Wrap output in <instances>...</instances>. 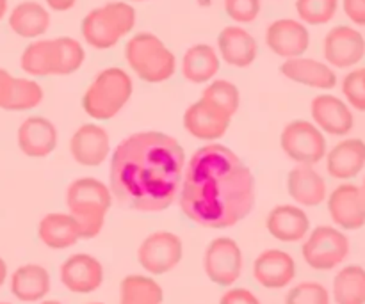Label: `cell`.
I'll use <instances>...</instances> for the list:
<instances>
[{"label":"cell","instance_id":"6da1fadb","mask_svg":"<svg viewBox=\"0 0 365 304\" xmlns=\"http://www.w3.org/2000/svg\"><path fill=\"white\" fill-rule=\"evenodd\" d=\"M178 203L184 216L198 226L232 228L255 206V177L237 153L209 142L185 164Z\"/></svg>","mask_w":365,"mask_h":304},{"label":"cell","instance_id":"7a4b0ae2","mask_svg":"<svg viewBox=\"0 0 365 304\" xmlns=\"http://www.w3.org/2000/svg\"><path fill=\"white\" fill-rule=\"evenodd\" d=\"M187 159L180 142L163 132H135L114 148L109 189L121 206L155 214L178 198Z\"/></svg>","mask_w":365,"mask_h":304},{"label":"cell","instance_id":"3957f363","mask_svg":"<svg viewBox=\"0 0 365 304\" xmlns=\"http://www.w3.org/2000/svg\"><path fill=\"white\" fill-rule=\"evenodd\" d=\"M110 205H113V194L109 185L98 178L82 177L68 185V214L77 221L82 239H95L96 235H100Z\"/></svg>","mask_w":365,"mask_h":304},{"label":"cell","instance_id":"277c9868","mask_svg":"<svg viewBox=\"0 0 365 304\" xmlns=\"http://www.w3.org/2000/svg\"><path fill=\"white\" fill-rule=\"evenodd\" d=\"M135 21L134 6L127 0H114L95 7L82 18L81 34L91 48L109 50L134 31Z\"/></svg>","mask_w":365,"mask_h":304},{"label":"cell","instance_id":"5b68a950","mask_svg":"<svg viewBox=\"0 0 365 304\" xmlns=\"http://www.w3.org/2000/svg\"><path fill=\"white\" fill-rule=\"evenodd\" d=\"M134 82L123 68L110 66L100 71L82 96V109L95 121L116 117L130 102Z\"/></svg>","mask_w":365,"mask_h":304},{"label":"cell","instance_id":"8992f818","mask_svg":"<svg viewBox=\"0 0 365 304\" xmlns=\"http://www.w3.org/2000/svg\"><path fill=\"white\" fill-rule=\"evenodd\" d=\"M125 61L128 68L148 84H163L177 71V57L159 36L138 32L125 45Z\"/></svg>","mask_w":365,"mask_h":304},{"label":"cell","instance_id":"52a82bcc","mask_svg":"<svg viewBox=\"0 0 365 304\" xmlns=\"http://www.w3.org/2000/svg\"><path fill=\"white\" fill-rule=\"evenodd\" d=\"M302 255L314 271H334L348 258L349 239L339 228L317 226L305 237Z\"/></svg>","mask_w":365,"mask_h":304},{"label":"cell","instance_id":"ba28073f","mask_svg":"<svg viewBox=\"0 0 365 304\" xmlns=\"http://www.w3.org/2000/svg\"><path fill=\"white\" fill-rule=\"evenodd\" d=\"M280 146L285 155L299 166H316L324 160L328 152L327 137L309 120H294L285 125Z\"/></svg>","mask_w":365,"mask_h":304},{"label":"cell","instance_id":"9c48e42d","mask_svg":"<svg viewBox=\"0 0 365 304\" xmlns=\"http://www.w3.org/2000/svg\"><path fill=\"white\" fill-rule=\"evenodd\" d=\"M184 258V244L171 231H153L138 248V262L152 276H163L173 271Z\"/></svg>","mask_w":365,"mask_h":304},{"label":"cell","instance_id":"30bf717a","mask_svg":"<svg viewBox=\"0 0 365 304\" xmlns=\"http://www.w3.org/2000/svg\"><path fill=\"white\" fill-rule=\"evenodd\" d=\"M242 251L230 237H217L207 246L203 255V269L207 278L220 287H232L242 274Z\"/></svg>","mask_w":365,"mask_h":304},{"label":"cell","instance_id":"8fae6325","mask_svg":"<svg viewBox=\"0 0 365 304\" xmlns=\"http://www.w3.org/2000/svg\"><path fill=\"white\" fill-rule=\"evenodd\" d=\"M324 63L334 70H351L365 57V38L351 25L330 28L323 39Z\"/></svg>","mask_w":365,"mask_h":304},{"label":"cell","instance_id":"7c38bea8","mask_svg":"<svg viewBox=\"0 0 365 304\" xmlns=\"http://www.w3.org/2000/svg\"><path fill=\"white\" fill-rule=\"evenodd\" d=\"M328 214L339 230L353 231L365 226V196L360 185L344 182L328 194Z\"/></svg>","mask_w":365,"mask_h":304},{"label":"cell","instance_id":"4fadbf2b","mask_svg":"<svg viewBox=\"0 0 365 304\" xmlns=\"http://www.w3.org/2000/svg\"><path fill=\"white\" fill-rule=\"evenodd\" d=\"M266 45L282 59L305 56L310 46L309 27L296 18H278L267 25Z\"/></svg>","mask_w":365,"mask_h":304},{"label":"cell","instance_id":"5bb4252c","mask_svg":"<svg viewBox=\"0 0 365 304\" xmlns=\"http://www.w3.org/2000/svg\"><path fill=\"white\" fill-rule=\"evenodd\" d=\"M310 116H312V123L323 134L334 135V137H346L355 127L351 107L342 98L328 95V93L317 95L310 102Z\"/></svg>","mask_w":365,"mask_h":304},{"label":"cell","instance_id":"9a60e30c","mask_svg":"<svg viewBox=\"0 0 365 304\" xmlns=\"http://www.w3.org/2000/svg\"><path fill=\"white\" fill-rule=\"evenodd\" d=\"M61 283L73 294H93L103 283V266L88 253L71 255L61 263Z\"/></svg>","mask_w":365,"mask_h":304},{"label":"cell","instance_id":"2e32d148","mask_svg":"<svg viewBox=\"0 0 365 304\" xmlns=\"http://www.w3.org/2000/svg\"><path fill=\"white\" fill-rule=\"evenodd\" d=\"M70 153L78 166H102L110 155L109 134L98 123L81 125L70 139Z\"/></svg>","mask_w":365,"mask_h":304},{"label":"cell","instance_id":"e0dca14e","mask_svg":"<svg viewBox=\"0 0 365 304\" xmlns=\"http://www.w3.org/2000/svg\"><path fill=\"white\" fill-rule=\"evenodd\" d=\"M59 132L56 125L45 116H29L16 130V145L25 157L45 159L56 152Z\"/></svg>","mask_w":365,"mask_h":304},{"label":"cell","instance_id":"ac0fdd59","mask_svg":"<svg viewBox=\"0 0 365 304\" xmlns=\"http://www.w3.org/2000/svg\"><path fill=\"white\" fill-rule=\"evenodd\" d=\"M296 278V262L287 251L266 249L253 262V280L267 290L289 287Z\"/></svg>","mask_w":365,"mask_h":304},{"label":"cell","instance_id":"d6986e66","mask_svg":"<svg viewBox=\"0 0 365 304\" xmlns=\"http://www.w3.org/2000/svg\"><path fill=\"white\" fill-rule=\"evenodd\" d=\"M217 53L232 68H250L259 57V43L242 25H228L217 34Z\"/></svg>","mask_w":365,"mask_h":304},{"label":"cell","instance_id":"ffe728a7","mask_svg":"<svg viewBox=\"0 0 365 304\" xmlns=\"http://www.w3.org/2000/svg\"><path fill=\"white\" fill-rule=\"evenodd\" d=\"M280 73L287 80L319 91H330L339 82L337 73L330 64L305 56L285 59L280 66Z\"/></svg>","mask_w":365,"mask_h":304},{"label":"cell","instance_id":"44dd1931","mask_svg":"<svg viewBox=\"0 0 365 304\" xmlns=\"http://www.w3.org/2000/svg\"><path fill=\"white\" fill-rule=\"evenodd\" d=\"M327 171L331 178L341 182L353 180L365 169V141L359 137H346L328 150Z\"/></svg>","mask_w":365,"mask_h":304},{"label":"cell","instance_id":"7402d4cb","mask_svg":"<svg viewBox=\"0 0 365 304\" xmlns=\"http://www.w3.org/2000/svg\"><path fill=\"white\" fill-rule=\"evenodd\" d=\"M230 121L227 116L217 112L216 109L203 102L191 103L184 112V128L191 137L205 142H214L227 134Z\"/></svg>","mask_w":365,"mask_h":304},{"label":"cell","instance_id":"603a6c76","mask_svg":"<svg viewBox=\"0 0 365 304\" xmlns=\"http://www.w3.org/2000/svg\"><path fill=\"white\" fill-rule=\"evenodd\" d=\"M266 228L269 235L285 244L305 241L310 231V219L298 205H278L267 214Z\"/></svg>","mask_w":365,"mask_h":304},{"label":"cell","instance_id":"cb8c5ba5","mask_svg":"<svg viewBox=\"0 0 365 304\" xmlns=\"http://www.w3.org/2000/svg\"><path fill=\"white\" fill-rule=\"evenodd\" d=\"M52 16L48 7L36 0H24L9 11L7 25L11 31L24 39H39L48 32Z\"/></svg>","mask_w":365,"mask_h":304},{"label":"cell","instance_id":"d4e9b609","mask_svg":"<svg viewBox=\"0 0 365 304\" xmlns=\"http://www.w3.org/2000/svg\"><path fill=\"white\" fill-rule=\"evenodd\" d=\"M50 288H52L50 273L38 263H25L11 274L9 290L21 303L43 301L48 295Z\"/></svg>","mask_w":365,"mask_h":304},{"label":"cell","instance_id":"484cf974","mask_svg":"<svg viewBox=\"0 0 365 304\" xmlns=\"http://www.w3.org/2000/svg\"><path fill=\"white\" fill-rule=\"evenodd\" d=\"M289 196L302 206H319L328 198L327 180L314 166H296L287 177Z\"/></svg>","mask_w":365,"mask_h":304},{"label":"cell","instance_id":"4316f807","mask_svg":"<svg viewBox=\"0 0 365 304\" xmlns=\"http://www.w3.org/2000/svg\"><path fill=\"white\" fill-rule=\"evenodd\" d=\"M221 59L214 46L196 43L182 57V77L191 84H209L220 73Z\"/></svg>","mask_w":365,"mask_h":304},{"label":"cell","instance_id":"83f0119b","mask_svg":"<svg viewBox=\"0 0 365 304\" xmlns=\"http://www.w3.org/2000/svg\"><path fill=\"white\" fill-rule=\"evenodd\" d=\"M38 237L50 249H68L82 239L77 221L64 212L46 214L38 224Z\"/></svg>","mask_w":365,"mask_h":304},{"label":"cell","instance_id":"f1b7e54d","mask_svg":"<svg viewBox=\"0 0 365 304\" xmlns=\"http://www.w3.org/2000/svg\"><path fill=\"white\" fill-rule=\"evenodd\" d=\"M20 68L32 78L53 75V39H32L20 56Z\"/></svg>","mask_w":365,"mask_h":304},{"label":"cell","instance_id":"f546056e","mask_svg":"<svg viewBox=\"0 0 365 304\" xmlns=\"http://www.w3.org/2000/svg\"><path fill=\"white\" fill-rule=\"evenodd\" d=\"M331 295L337 304H365V269L346 266L335 274Z\"/></svg>","mask_w":365,"mask_h":304},{"label":"cell","instance_id":"4dcf8cb0","mask_svg":"<svg viewBox=\"0 0 365 304\" xmlns=\"http://www.w3.org/2000/svg\"><path fill=\"white\" fill-rule=\"evenodd\" d=\"M164 292L152 276L130 274L120 283L118 304H163Z\"/></svg>","mask_w":365,"mask_h":304},{"label":"cell","instance_id":"1f68e13d","mask_svg":"<svg viewBox=\"0 0 365 304\" xmlns=\"http://www.w3.org/2000/svg\"><path fill=\"white\" fill-rule=\"evenodd\" d=\"M202 100L217 112L232 120L241 105V93L234 82L225 80V78H214L203 89Z\"/></svg>","mask_w":365,"mask_h":304},{"label":"cell","instance_id":"d6a6232c","mask_svg":"<svg viewBox=\"0 0 365 304\" xmlns=\"http://www.w3.org/2000/svg\"><path fill=\"white\" fill-rule=\"evenodd\" d=\"M86 61V50L78 39L70 36L53 38V75L66 77L82 68Z\"/></svg>","mask_w":365,"mask_h":304},{"label":"cell","instance_id":"836d02e7","mask_svg":"<svg viewBox=\"0 0 365 304\" xmlns=\"http://www.w3.org/2000/svg\"><path fill=\"white\" fill-rule=\"evenodd\" d=\"M45 98L41 84L32 77H14L13 91H11L9 102L4 110H13V112H25L41 105Z\"/></svg>","mask_w":365,"mask_h":304},{"label":"cell","instance_id":"e575fe53","mask_svg":"<svg viewBox=\"0 0 365 304\" xmlns=\"http://www.w3.org/2000/svg\"><path fill=\"white\" fill-rule=\"evenodd\" d=\"M339 9V0H296L298 20L305 25L330 23Z\"/></svg>","mask_w":365,"mask_h":304},{"label":"cell","instance_id":"d590c367","mask_svg":"<svg viewBox=\"0 0 365 304\" xmlns=\"http://www.w3.org/2000/svg\"><path fill=\"white\" fill-rule=\"evenodd\" d=\"M330 301L328 288L317 281H303L285 295V304H330Z\"/></svg>","mask_w":365,"mask_h":304},{"label":"cell","instance_id":"8d00e7d4","mask_svg":"<svg viewBox=\"0 0 365 304\" xmlns=\"http://www.w3.org/2000/svg\"><path fill=\"white\" fill-rule=\"evenodd\" d=\"M342 95L344 102L351 109L365 112V73L362 68H353L344 78H342Z\"/></svg>","mask_w":365,"mask_h":304},{"label":"cell","instance_id":"74e56055","mask_svg":"<svg viewBox=\"0 0 365 304\" xmlns=\"http://www.w3.org/2000/svg\"><path fill=\"white\" fill-rule=\"evenodd\" d=\"M223 7L235 25H248L259 18L262 0H223Z\"/></svg>","mask_w":365,"mask_h":304},{"label":"cell","instance_id":"f35d334b","mask_svg":"<svg viewBox=\"0 0 365 304\" xmlns=\"http://www.w3.org/2000/svg\"><path fill=\"white\" fill-rule=\"evenodd\" d=\"M220 304H260V301L248 288H230L221 295Z\"/></svg>","mask_w":365,"mask_h":304},{"label":"cell","instance_id":"ab89813d","mask_svg":"<svg viewBox=\"0 0 365 304\" xmlns=\"http://www.w3.org/2000/svg\"><path fill=\"white\" fill-rule=\"evenodd\" d=\"M342 9L351 23L365 27V0H342Z\"/></svg>","mask_w":365,"mask_h":304},{"label":"cell","instance_id":"60d3db41","mask_svg":"<svg viewBox=\"0 0 365 304\" xmlns=\"http://www.w3.org/2000/svg\"><path fill=\"white\" fill-rule=\"evenodd\" d=\"M13 84L14 75H11L6 68H0V109H6L11 91H13Z\"/></svg>","mask_w":365,"mask_h":304},{"label":"cell","instance_id":"b9f144b4","mask_svg":"<svg viewBox=\"0 0 365 304\" xmlns=\"http://www.w3.org/2000/svg\"><path fill=\"white\" fill-rule=\"evenodd\" d=\"M45 2L48 9L56 11V13H66V11L73 9L77 0H45Z\"/></svg>","mask_w":365,"mask_h":304},{"label":"cell","instance_id":"7bdbcfd3","mask_svg":"<svg viewBox=\"0 0 365 304\" xmlns=\"http://www.w3.org/2000/svg\"><path fill=\"white\" fill-rule=\"evenodd\" d=\"M7 274H9L7 273V263H6V260L0 256V288H2V285L7 281Z\"/></svg>","mask_w":365,"mask_h":304},{"label":"cell","instance_id":"ee69618b","mask_svg":"<svg viewBox=\"0 0 365 304\" xmlns=\"http://www.w3.org/2000/svg\"><path fill=\"white\" fill-rule=\"evenodd\" d=\"M7 11H9V2L7 0H0V21L6 18Z\"/></svg>","mask_w":365,"mask_h":304},{"label":"cell","instance_id":"f6af8a7d","mask_svg":"<svg viewBox=\"0 0 365 304\" xmlns=\"http://www.w3.org/2000/svg\"><path fill=\"white\" fill-rule=\"evenodd\" d=\"M39 304H63L59 301H52V299H48V301H39Z\"/></svg>","mask_w":365,"mask_h":304},{"label":"cell","instance_id":"bcb514c9","mask_svg":"<svg viewBox=\"0 0 365 304\" xmlns=\"http://www.w3.org/2000/svg\"><path fill=\"white\" fill-rule=\"evenodd\" d=\"M127 2H145V0H127Z\"/></svg>","mask_w":365,"mask_h":304},{"label":"cell","instance_id":"7dc6e473","mask_svg":"<svg viewBox=\"0 0 365 304\" xmlns=\"http://www.w3.org/2000/svg\"><path fill=\"white\" fill-rule=\"evenodd\" d=\"M362 191H364V196H365V177H364V184H362Z\"/></svg>","mask_w":365,"mask_h":304},{"label":"cell","instance_id":"c3c4849f","mask_svg":"<svg viewBox=\"0 0 365 304\" xmlns=\"http://www.w3.org/2000/svg\"><path fill=\"white\" fill-rule=\"evenodd\" d=\"M89 304H103V303H89Z\"/></svg>","mask_w":365,"mask_h":304},{"label":"cell","instance_id":"681fc988","mask_svg":"<svg viewBox=\"0 0 365 304\" xmlns=\"http://www.w3.org/2000/svg\"><path fill=\"white\" fill-rule=\"evenodd\" d=\"M0 304H11V303H0Z\"/></svg>","mask_w":365,"mask_h":304},{"label":"cell","instance_id":"f907efd6","mask_svg":"<svg viewBox=\"0 0 365 304\" xmlns=\"http://www.w3.org/2000/svg\"><path fill=\"white\" fill-rule=\"evenodd\" d=\"M362 70H364V73H365V66H364V68H362Z\"/></svg>","mask_w":365,"mask_h":304}]
</instances>
